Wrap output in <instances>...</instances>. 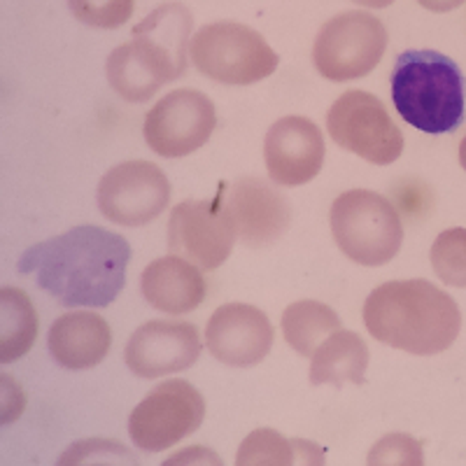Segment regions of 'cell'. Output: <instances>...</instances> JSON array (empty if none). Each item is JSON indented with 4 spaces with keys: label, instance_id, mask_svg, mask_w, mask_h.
Wrapping results in <instances>:
<instances>
[{
    "label": "cell",
    "instance_id": "obj_19",
    "mask_svg": "<svg viewBox=\"0 0 466 466\" xmlns=\"http://www.w3.org/2000/svg\"><path fill=\"white\" fill-rule=\"evenodd\" d=\"M369 369V348L355 331H336L329 336L310 357V382L313 385L343 387L348 382L364 385Z\"/></svg>",
    "mask_w": 466,
    "mask_h": 466
},
{
    "label": "cell",
    "instance_id": "obj_25",
    "mask_svg": "<svg viewBox=\"0 0 466 466\" xmlns=\"http://www.w3.org/2000/svg\"><path fill=\"white\" fill-rule=\"evenodd\" d=\"M366 466H424L422 443L403 431L385 434L371 445Z\"/></svg>",
    "mask_w": 466,
    "mask_h": 466
},
{
    "label": "cell",
    "instance_id": "obj_28",
    "mask_svg": "<svg viewBox=\"0 0 466 466\" xmlns=\"http://www.w3.org/2000/svg\"><path fill=\"white\" fill-rule=\"evenodd\" d=\"M161 466H224V461L208 445H189L173 452L168 460L161 461Z\"/></svg>",
    "mask_w": 466,
    "mask_h": 466
},
{
    "label": "cell",
    "instance_id": "obj_13",
    "mask_svg": "<svg viewBox=\"0 0 466 466\" xmlns=\"http://www.w3.org/2000/svg\"><path fill=\"white\" fill-rule=\"evenodd\" d=\"M201 350V334L194 324L154 319L133 331L124 361L133 376L161 378L191 369Z\"/></svg>",
    "mask_w": 466,
    "mask_h": 466
},
{
    "label": "cell",
    "instance_id": "obj_18",
    "mask_svg": "<svg viewBox=\"0 0 466 466\" xmlns=\"http://www.w3.org/2000/svg\"><path fill=\"white\" fill-rule=\"evenodd\" d=\"M112 345V331L101 315L89 310L66 313L49 327L47 348L56 366L66 371H86L101 364Z\"/></svg>",
    "mask_w": 466,
    "mask_h": 466
},
{
    "label": "cell",
    "instance_id": "obj_2",
    "mask_svg": "<svg viewBox=\"0 0 466 466\" xmlns=\"http://www.w3.org/2000/svg\"><path fill=\"white\" fill-rule=\"evenodd\" d=\"M364 324L390 348L431 357L455 343L461 313L455 299L430 280H392L366 297Z\"/></svg>",
    "mask_w": 466,
    "mask_h": 466
},
{
    "label": "cell",
    "instance_id": "obj_4",
    "mask_svg": "<svg viewBox=\"0 0 466 466\" xmlns=\"http://www.w3.org/2000/svg\"><path fill=\"white\" fill-rule=\"evenodd\" d=\"M331 233L339 249L360 266H382L399 255L403 224L390 198L369 189H350L331 203Z\"/></svg>",
    "mask_w": 466,
    "mask_h": 466
},
{
    "label": "cell",
    "instance_id": "obj_31",
    "mask_svg": "<svg viewBox=\"0 0 466 466\" xmlns=\"http://www.w3.org/2000/svg\"><path fill=\"white\" fill-rule=\"evenodd\" d=\"M357 5L361 7H371V10H382V7H390L394 0H352Z\"/></svg>",
    "mask_w": 466,
    "mask_h": 466
},
{
    "label": "cell",
    "instance_id": "obj_8",
    "mask_svg": "<svg viewBox=\"0 0 466 466\" xmlns=\"http://www.w3.org/2000/svg\"><path fill=\"white\" fill-rule=\"evenodd\" d=\"M327 131L339 147L373 166H390L401 157L403 133L382 106L366 91H345L327 112Z\"/></svg>",
    "mask_w": 466,
    "mask_h": 466
},
{
    "label": "cell",
    "instance_id": "obj_24",
    "mask_svg": "<svg viewBox=\"0 0 466 466\" xmlns=\"http://www.w3.org/2000/svg\"><path fill=\"white\" fill-rule=\"evenodd\" d=\"M431 268L445 285L466 287V228L455 227L439 233L431 245Z\"/></svg>",
    "mask_w": 466,
    "mask_h": 466
},
{
    "label": "cell",
    "instance_id": "obj_30",
    "mask_svg": "<svg viewBox=\"0 0 466 466\" xmlns=\"http://www.w3.org/2000/svg\"><path fill=\"white\" fill-rule=\"evenodd\" d=\"M424 10L436 12V15H443V12H452L460 5H464L466 0H418Z\"/></svg>",
    "mask_w": 466,
    "mask_h": 466
},
{
    "label": "cell",
    "instance_id": "obj_15",
    "mask_svg": "<svg viewBox=\"0 0 466 466\" xmlns=\"http://www.w3.org/2000/svg\"><path fill=\"white\" fill-rule=\"evenodd\" d=\"M264 161L273 185H308L324 164L322 131L308 116H282L266 133Z\"/></svg>",
    "mask_w": 466,
    "mask_h": 466
},
{
    "label": "cell",
    "instance_id": "obj_23",
    "mask_svg": "<svg viewBox=\"0 0 466 466\" xmlns=\"http://www.w3.org/2000/svg\"><path fill=\"white\" fill-rule=\"evenodd\" d=\"M54 466H140V461L119 441L82 439L70 443Z\"/></svg>",
    "mask_w": 466,
    "mask_h": 466
},
{
    "label": "cell",
    "instance_id": "obj_12",
    "mask_svg": "<svg viewBox=\"0 0 466 466\" xmlns=\"http://www.w3.org/2000/svg\"><path fill=\"white\" fill-rule=\"evenodd\" d=\"M185 68L187 61L175 56L159 40L136 31L131 43L112 49L106 64L107 82L128 103L149 101L161 86L177 80Z\"/></svg>",
    "mask_w": 466,
    "mask_h": 466
},
{
    "label": "cell",
    "instance_id": "obj_7",
    "mask_svg": "<svg viewBox=\"0 0 466 466\" xmlns=\"http://www.w3.org/2000/svg\"><path fill=\"white\" fill-rule=\"evenodd\" d=\"M206 420V399L187 380L157 385L128 415L131 443L143 452H164L191 436Z\"/></svg>",
    "mask_w": 466,
    "mask_h": 466
},
{
    "label": "cell",
    "instance_id": "obj_10",
    "mask_svg": "<svg viewBox=\"0 0 466 466\" xmlns=\"http://www.w3.org/2000/svg\"><path fill=\"white\" fill-rule=\"evenodd\" d=\"M98 210L119 227L154 222L170 203V182L149 161H124L103 175L96 191Z\"/></svg>",
    "mask_w": 466,
    "mask_h": 466
},
{
    "label": "cell",
    "instance_id": "obj_21",
    "mask_svg": "<svg viewBox=\"0 0 466 466\" xmlns=\"http://www.w3.org/2000/svg\"><path fill=\"white\" fill-rule=\"evenodd\" d=\"M37 315L31 299L15 287L0 289V364L19 360L33 348Z\"/></svg>",
    "mask_w": 466,
    "mask_h": 466
},
{
    "label": "cell",
    "instance_id": "obj_27",
    "mask_svg": "<svg viewBox=\"0 0 466 466\" xmlns=\"http://www.w3.org/2000/svg\"><path fill=\"white\" fill-rule=\"evenodd\" d=\"M24 406H26V399H24L22 387L10 376H0V422H15L24 413Z\"/></svg>",
    "mask_w": 466,
    "mask_h": 466
},
{
    "label": "cell",
    "instance_id": "obj_1",
    "mask_svg": "<svg viewBox=\"0 0 466 466\" xmlns=\"http://www.w3.org/2000/svg\"><path fill=\"white\" fill-rule=\"evenodd\" d=\"M131 245L103 227L82 224L33 245L19 259V273L33 276L66 308H106L127 282Z\"/></svg>",
    "mask_w": 466,
    "mask_h": 466
},
{
    "label": "cell",
    "instance_id": "obj_11",
    "mask_svg": "<svg viewBox=\"0 0 466 466\" xmlns=\"http://www.w3.org/2000/svg\"><path fill=\"white\" fill-rule=\"evenodd\" d=\"M236 240V227L222 197L212 201H182L170 212V252L201 268H219L231 257Z\"/></svg>",
    "mask_w": 466,
    "mask_h": 466
},
{
    "label": "cell",
    "instance_id": "obj_9",
    "mask_svg": "<svg viewBox=\"0 0 466 466\" xmlns=\"http://www.w3.org/2000/svg\"><path fill=\"white\" fill-rule=\"evenodd\" d=\"M218 112L206 94L175 89L147 112L143 136L147 147L164 159H182L210 140Z\"/></svg>",
    "mask_w": 466,
    "mask_h": 466
},
{
    "label": "cell",
    "instance_id": "obj_3",
    "mask_svg": "<svg viewBox=\"0 0 466 466\" xmlns=\"http://www.w3.org/2000/svg\"><path fill=\"white\" fill-rule=\"evenodd\" d=\"M390 82L394 107L418 131L439 136L464 122V77L451 56L434 49L399 54Z\"/></svg>",
    "mask_w": 466,
    "mask_h": 466
},
{
    "label": "cell",
    "instance_id": "obj_5",
    "mask_svg": "<svg viewBox=\"0 0 466 466\" xmlns=\"http://www.w3.org/2000/svg\"><path fill=\"white\" fill-rule=\"evenodd\" d=\"M189 56L208 80L227 86H248L276 73L280 58L264 35L238 22H215L191 37Z\"/></svg>",
    "mask_w": 466,
    "mask_h": 466
},
{
    "label": "cell",
    "instance_id": "obj_20",
    "mask_svg": "<svg viewBox=\"0 0 466 466\" xmlns=\"http://www.w3.org/2000/svg\"><path fill=\"white\" fill-rule=\"evenodd\" d=\"M343 324L334 308L322 301H297L282 313V334L289 348L301 357H313L315 350Z\"/></svg>",
    "mask_w": 466,
    "mask_h": 466
},
{
    "label": "cell",
    "instance_id": "obj_17",
    "mask_svg": "<svg viewBox=\"0 0 466 466\" xmlns=\"http://www.w3.org/2000/svg\"><path fill=\"white\" fill-rule=\"evenodd\" d=\"M143 299L159 313L185 315L206 301L208 285L201 266L177 255L154 259L140 278Z\"/></svg>",
    "mask_w": 466,
    "mask_h": 466
},
{
    "label": "cell",
    "instance_id": "obj_14",
    "mask_svg": "<svg viewBox=\"0 0 466 466\" xmlns=\"http://www.w3.org/2000/svg\"><path fill=\"white\" fill-rule=\"evenodd\" d=\"M206 348L219 364L252 369L261 364L273 348V327L257 306L227 303L208 319Z\"/></svg>",
    "mask_w": 466,
    "mask_h": 466
},
{
    "label": "cell",
    "instance_id": "obj_22",
    "mask_svg": "<svg viewBox=\"0 0 466 466\" xmlns=\"http://www.w3.org/2000/svg\"><path fill=\"white\" fill-rule=\"evenodd\" d=\"M233 466H297V445L280 431L261 427L245 436Z\"/></svg>",
    "mask_w": 466,
    "mask_h": 466
},
{
    "label": "cell",
    "instance_id": "obj_6",
    "mask_svg": "<svg viewBox=\"0 0 466 466\" xmlns=\"http://www.w3.org/2000/svg\"><path fill=\"white\" fill-rule=\"evenodd\" d=\"M387 49V31L369 12H343L319 28L313 66L324 80L352 82L366 77Z\"/></svg>",
    "mask_w": 466,
    "mask_h": 466
},
{
    "label": "cell",
    "instance_id": "obj_16",
    "mask_svg": "<svg viewBox=\"0 0 466 466\" xmlns=\"http://www.w3.org/2000/svg\"><path fill=\"white\" fill-rule=\"evenodd\" d=\"M224 206L236 236L248 248H266L282 238L291 222V206L282 191L259 177H240L224 191Z\"/></svg>",
    "mask_w": 466,
    "mask_h": 466
},
{
    "label": "cell",
    "instance_id": "obj_32",
    "mask_svg": "<svg viewBox=\"0 0 466 466\" xmlns=\"http://www.w3.org/2000/svg\"><path fill=\"white\" fill-rule=\"evenodd\" d=\"M460 164H461V168L466 170V138L461 140V145H460Z\"/></svg>",
    "mask_w": 466,
    "mask_h": 466
},
{
    "label": "cell",
    "instance_id": "obj_26",
    "mask_svg": "<svg viewBox=\"0 0 466 466\" xmlns=\"http://www.w3.org/2000/svg\"><path fill=\"white\" fill-rule=\"evenodd\" d=\"M136 0H68V7L85 26L112 31L131 19Z\"/></svg>",
    "mask_w": 466,
    "mask_h": 466
},
{
    "label": "cell",
    "instance_id": "obj_29",
    "mask_svg": "<svg viewBox=\"0 0 466 466\" xmlns=\"http://www.w3.org/2000/svg\"><path fill=\"white\" fill-rule=\"evenodd\" d=\"M294 445H297V466H324L327 464L324 448L322 445L315 443V441L294 439Z\"/></svg>",
    "mask_w": 466,
    "mask_h": 466
}]
</instances>
